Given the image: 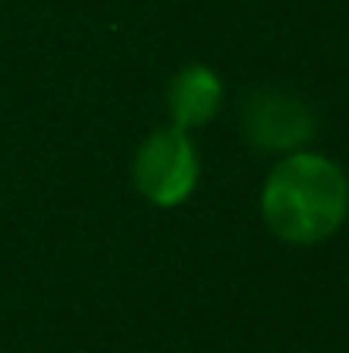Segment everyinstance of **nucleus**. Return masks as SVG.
Listing matches in <instances>:
<instances>
[{
    "label": "nucleus",
    "mask_w": 349,
    "mask_h": 353,
    "mask_svg": "<svg viewBox=\"0 0 349 353\" xmlns=\"http://www.w3.org/2000/svg\"><path fill=\"white\" fill-rule=\"evenodd\" d=\"M243 130L257 148L291 154L315 134V117L305 100L284 90H260L243 107Z\"/></svg>",
    "instance_id": "obj_3"
},
{
    "label": "nucleus",
    "mask_w": 349,
    "mask_h": 353,
    "mask_svg": "<svg viewBox=\"0 0 349 353\" xmlns=\"http://www.w3.org/2000/svg\"><path fill=\"white\" fill-rule=\"evenodd\" d=\"M199 179L195 144L182 127L151 130L134 154V185L154 206H178L189 199Z\"/></svg>",
    "instance_id": "obj_2"
},
{
    "label": "nucleus",
    "mask_w": 349,
    "mask_h": 353,
    "mask_svg": "<svg viewBox=\"0 0 349 353\" xmlns=\"http://www.w3.org/2000/svg\"><path fill=\"white\" fill-rule=\"evenodd\" d=\"M260 213L267 230L284 243H322L349 216L346 172L326 154L291 151L267 172Z\"/></svg>",
    "instance_id": "obj_1"
},
{
    "label": "nucleus",
    "mask_w": 349,
    "mask_h": 353,
    "mask_svg": "<svg viewBox=\"0 0 349 353\" xmlns=\"http://www.w3.org/2000/svg\"><path fill=\"white\" fill-rule=\"evenodd\" d=\"M223 100V86L209 65H185L171 86H168V110L175 117V127L192 130L216 117Z\"/></svg>",
    "instance_id": "obj_4"
}]
</instances>
